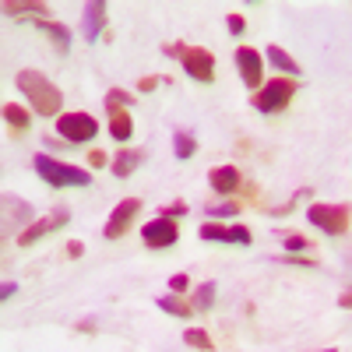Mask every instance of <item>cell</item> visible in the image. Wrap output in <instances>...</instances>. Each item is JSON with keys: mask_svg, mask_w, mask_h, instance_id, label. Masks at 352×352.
<instances>
[{"mask_svg": "<svg viewBox=\"0 0 352 352\" xmlns=\"http://www.w3.org/2000/svg\"><path fill=\"white\" fill-rule=\"evenodd\" d=\"M14 85H18V92H21L28 102H32V109H36L39 116H56V113H60L64 96H60V88H56L43 71L25 67V71H18Z\"/></svg>", "mask_w": 352, "mask_h": 352, "instance_id": "obj_1", "label": "cell"}, {"mask_svg": "<svg viewBox=\"0 0 352 352\" xmlns=\"http://www.w3.org/2000/svg\"><path fill=\"white\" fill-rule=\"evenodd\" d=\"M32 166L43 176V184H50L56 190H60V187H88V184H92V173H88V169L71 166V162H56L53 155H36Z\"/></svg>", "mask_w": 352, "mask_h": 352, "instance_id": "obj_2", "label": "cell"}, {"mask_svg": "<svg viewBox=\"0 0 352 352\" xmlns=\"http://www.w3.org/2000/svg\"><path fill=\"white\" fill-rule=\"evenodd\" d=\"M307 219H310L314 229L324 232V236H345V232H349V219H352V208H349V204H310Z\"/></svg>", "mask_w": 352, "mask_h": 352, "instance_id": "obj_3", "label": "cell"}, {"mask_svg": "<svg viewBox=\"0 0 352 352\" xmlns=\"http://www.w3.org/2000/svg\"><path fill=\"white\" fill-rule=\"evenodd\" d=\"M166 53L180 56L184 71L194 81H215V56H212V50H204V46H166Z\"/></svg>", "mask_w": 352, "mask_h": 352, "instance_id": "obj_4", "label": "cell"}, {"mask_svg": "<svg viewBox=\"0 0 352 352\" xmlns=\"http://www.w3.org/2000/svg\"><path fill=\"white\" fill-rule=\"evenodd\" d=\"M296 99V81L292 78H272L268 85H261V92H254V109L257 113H278Z\"/></svg>", "mask_w": 352, "mask_h": 352, "instance_id": "obj_5", "label": "cell"}, {"mask_svg": "<svg viewBox=\"0 0 352 352\" xmlns=\"http://www.w3.org/2000/svg\"><path fill=\"white\" fill-rule=\"evenodd\" d=\"M0 208H4V236L11 240L14 232L21 236L25 229H32L36 226V212H32V204H28L25 197H14V194H4L0 197Z\"/></svg>", "mask_w": 352, "mask_h": 352, "instance_id": "obj_6", "label": "cell"}, {"mask_svg": "<svg viewBox=\"0 0 352 352\" xmlns=\"http://www.w3.org/2000/svg\"><path fill=\"white\" fill-rule=\"evenodd\" d=\"M56 134L71 144H85L99 134V120L88 113H64V116H56Z\"/></svg>", "mask_w": 352, "mask_h": 352, "instance_id": "obj_7", "label": "cell"}, {"mask_svg": "<svg viewBox=\"0 0 352 352\" xmlns=\"http://www.w3.org/2000/svg\"><path fill=\"white\" fill-rule=\"evenodd\" d=\"M67 222H71V208L56 204L53 212H46L43 219H36V226H32V229H25V232H21V236H18V247H32V243H39L43 236H50V232L64 229Z\"/></svg>", "mask_w": 352, "mask_h": 352, "instance_id": "obj_8", "label": "cell"}, {"mask_svg": "<svg viewBox=\"0 0 352 352\" xmlns=\"http://www.w3.org/2000/svg\"><path fill=\"white\" fill-rule=\"evenodd\" d=\"M138 212H141V197H124V201L109 212V222H106V229H102V236H106V240H120V236H127V229L134 226Z\"/></svg>", "mask_w": 352, "mask_h": 352, "instance_id": "obj_9", "label": "cell"}, {"mask_svg": "<svg viewBox=\"0 0 352 352\" xmlns=\"http://www.w3.org/2000/svg\"><path fill=\"white\" fill-rule=\"evenodd\" d=\"M232 60H236V71L243 78L247 88H254V92H261V85H264V56L250 46H240L236 53H232Z\"/></svg>", "mask_w": 352, "mask_h": 352, "instance_id": "obj_10", "label": "cell"}, {"mask_svg": "<svg viewBox=\"0 0 352 352\" xmlns=\"http://www.w3.org/2000/svg\"><path fill=\"white\" fill-rule=\"evenodd\" d=\"M141 240H144V247H155V250L173 247L176 240H180V229H176V219L159 215V219H152V222H144V226H141Z\"/></svg>", "mask_w": 352, "mask_h": 352, "instance_id": "obj_11", "label": "cell"}, {"mask_svg": "<svg viewBox=\"0 0 352 352\" xmlns=\"http://www.w3.org/2000/svg\"><path fill=\"white\" fill-rule=\"evenodd\" d=\"M197 236L201 240H208V243H240V247H250V229L247 226H219V222H204L197 229Z\"/></svg>", "mask_w": 352, "mask_h": 352, "instance_id": "obj_12", "label": "cell"}, {"mask_svg": "<svg viewBox=\"0 0 352 352\" xmlns=\"http://www.w3.org/2000/svg\"><path fill=\"white\" fill-rule=\"evenodd\" d=\"M106 0H92V4H85V18H81V36L88 43H96L99 32L106 28Z\"/></svg>", "mask_w": 352, "mask_h": 352, "instance_id": "obj_13", "label": "cell"}, {"mask_svg": "<svg viewBox=\"0 0 352 352\" xmlns=\"http://www.w3.org/2000/svg\"><path fill=\"white\" fill-rule=\"evenodd\" d=\"M208 184H212L215 194H236L243 180H240V169L236 166H215L208 173Z\"/></svg>", "mask_w": 352, "mask_h": 352, "instance_id": "obj_14", "label": "cell"}, {"mask_svg": "<svg viewBox=\"0 0 352 352\" xmlns=\"http://www.w3.org/2000/svg\"><path fill=\"white\" fill-rule=\"evenodd\" d=\"M4 14L8 18H28V21H39V18H46L50 14V8L46 4H36V0H4Z\"/></svg>", "mask_w": 352, "mask_h": 352, "instance_id": "obj_15", "label": "cell"}, {"mask_svg": "<svg viewBox=\"0 0 352 352\" xmlns=\"http://www.w3.org/2000/svg\"><path fill=\"white\" fill-rule=\"evenodd\" d=\"M106 109H109V134L116 141H127L134 134V120H131L127 106H106Z\"/></svg>", "mask_w": 352, "mask_h": 352, "instance_id": "obj_16", "label": "cell"}, {"mask_svg": "<svg viewBox=\"0 0 352 352\" xmlns=\"http://www.w3.org/2000/svg\"><path fill=\"white\" fill-rule=\"evenodd\" d=\"M141 159H144V152H141V148H124L120 155H116V159L109 162V169H113L116 180H127V176L141 166Z\"/></svg>", "mask_w": 352, "mask_h": 352, "instance_id": "obj_17", "label": "cell"}, {"mask_svg": "<svg viewBox=\"0 0 352 352\" xmlns=\"http://www.w3.org/2000/svg\"><path fill=\"white\" fill-rule=\"evenodd\" d=\"M36 28H39V32H46V36L53 39V46L60 50V53H67V50H71V28H67V25L50 21V18H39V21H36Z\"/></svg>", "mask_w": 352, "mask_h": 352, "instance_id": "obj_18", "label": "cell"}, {"mask_svg": "<svg viewBox=\"0 0 352 352\" xmlns=\"http://www.w3.org/2000/svg\"><path fill=\"white\" fill-rule=\"evenodd\" d=\"M4 124L11 127V134H25L28 127H32V113H28L25 106H18V102H8L4 106Z\"/></svg>", "mask_w": 352, "mask_h": 352, "instance_id": "obj_19", "label": "cell"}, {"mask_svg": "<svg viewBox=\"0 0 352 352\" xmlns=\"http://www.w3.org/2000/svg\"><path fill=\"white\" fill-rule=\"evenodd\" d=\"M268 60L282 71V78H292V74H300V64L292 60V56L282 50V46H268Z\"/></svg>", "mask_w": 352, "mask_h": 352, "instance_id": "obj_20", "label": "cell"}, {"mask_svg": "<svg viewBox=\"0 0 352 352\" xmlns=\"http://www.w3.org/2000/svg\"><path fill=\"white\" fill-rule=\"evenodd\" d=\"M173 152H176V159H190V155L197 152L194 134H190V131H176V134H173Z\"/></svg>", "mask_w": 352, "mask_h": 352, "instance_id": "obj_21", "label": "cell"}, {"mask_svg": "<svg viewBox=\"0 0 352 352\" xmlns=\"http://www.w3.org/2000/svg\"><path fill=\"white\" fill-rule=\"evenodd\" d=\"M159 310H166V314H173V317H180V320H187V317L194 314V307H190V303L176 300V296H159Z\"/></svg>", "mask_w": 352, "mask_h": 352, "instance_id": "obj_22", "label": "cell"}, {"mask_svg": "<svg viewBox=\"0 0 352 352\" xmlns=\"http://www.w3.org/2000/svg\"><path fill=\"white\" fill-rule=\"evenodd\" d=\"M212 303H215V282H201L197 289H194V310H212Z\"/></svg>", "mask_w": 352, "mask_h": 352, "instance_id": "obj_23", "label": "cell"}, {"mask_svg": "<svg viewBox=\"0 0 352 352\" xmlns=\"http://www.w3.org/2000/svg\"><path fill=\"white\" fill-rule=\"evenodd\" d=\"M184 342L194 345V349H201V352H215L212 335H208V331H201V328H187V331H184Z\"/></svg>", "mask_w": 352, "mask_h": 352, "instance_id": "obj_24", "label": "cell"}, {"mask_svg": "<svg viewBox=\"0 0 352 352\" xmlns=\"http://www.w3.org/2000/svg\"><path fill=\"white\" fill-rule=\"evenodd\" d=\"M236 212H240V204H236V201H226V204H219V208H208L212 222H215V219H232Z\"/></svg>", "mask_w": 352, "mask_h": 352, "instance_id": "obj_25", "label": "cell"}, {"mask_svg": "<svg viewBox=\"0 0 352 352\" xmlns=\"http://www.w3.org/2000/svg\"><path fill=\"white\" fill-rule=\"evenodd\" d=\"M134 99L124 92V88H109V92H106V106H131Z\"/></svg>", "mask_w": 352, "mask_h": 352, "instance_id": "obj_26", "label": "cell"}, {"mask_svg": "<svg viewBox=\"0 0 352 352\" xmlns=\"http://www.w3.org/2000/svg\"><path fill=\"white\" fill-rule=\"evenodd\" d=\"M226 25H229L232 36H243L247 32V18L243 14H226Z\"/></svg>", "mask_w": 352, "mask_h": 352, "instance_id": "obj_27", "label": "cell"}, {"mask_svg": "<svg viewBox=\"0 0 352 352\" xmlns=\"http://www.w3.org/2000/svg\"><path fill=\"white\" fill-rule=\"evenodd\" d=\"M285 247H289L292 254H296V250H307V247H310V240H307V236H300V232H289V236H285Z\"/></svg>", "mask_w": 352, "mask_h": 352, "instance_id": "obj_28", "label": "cell"}, {"mask_svg": "<svg viewBox=\"0 0 352 352\" xmlns=\"http://www.w3.org/2000/svg\"><path fill=\"white\" fill-rule=\"evenodd\" d=\"M169 289H173V292H187V289H190V278H187L184 272L173 275V278H169Z\"/></svg>", "mask_w": 352, "mask_h": 352, "instance_id": "obj_29", "label": "cell"}, {"mask_svg": "<svg viewBox=\"0 0 352 352\" xmlns=\"http://www.w3.org/2000/svg\"><path fill=\"white\" fill-rule=\"evenodd\" d=\"M106 162H109L106 152H99V148H96V152H88V166H92V169H102Z\"/></svg>", "mask_w": 352, "mask_h": 352, "instance_id": "obj_30", "label": "cell"}, {"mask_svg": "<svg viewBox=\"0 0 352 352\" xmlns=\"http://www.w3.org/2000/svg\"><path fill=\"white\" fill-rule=\"evenodd\" d=\"M180 215H187V204L184 201H176V204H169V208H166V219H180Z\"/></svg>", "mask_w": 352, "mask_h": 352, "instance_id": "obj_31", "label": "cell"}, {"mask_svg": "<svg viewBox=\"0 0 352 352\" xmlns=\"http://www.w3.org/2000/svg\"><path fill=\"white\" fill-rule=\"evenodd\" d=\"M14 292H18V285L14 282H4V285H0V300H11Z\"/></svg>", "mask_w": 352, "mask_h": 352, "instance_id": "obj_32", "label": "cell"}, {"mask_svg": "<svg viewBox=\"0 0 352 352\" xmlns=\"http://www.w3.org/2000/svg\"><path fill=\"white\" fill-rule=\"evenodd\" d=\"M155 85H159V78H152V74L138 81V88H141V92H152V88H155Z\"/></svg>", "mask_w": 352, "mask_h": 352, "instance_id": "obj_33", "label": "cell"}, {"mask_svg": "<svg viewBox=\"0 0 352 352\" xmlns=\"http://www.w3.org/2000/svg\"><path fill=\"white\" fill-rule=\"evenodd\" d=\"M338 307H342V310H352V292H345V296H338Z\"/></svg>", "mask_w": 352, "mask_h": 352, "instance_id": "obj_34", "label": "cell"}, {"mask_svg": "<svg viewBox=\"0 0 352 352\" xmlns=\"http://www.w3.org/2000/svg\"><path fill=\"white\" fill-rule=\"evenodd\" d=\"M67 254H71V257H81L85 247H81V243H67Z\"/></svg>", "mask_w": 352, "mask_h": 352, "instance_id": "obj_35", "label": "cell"}, {"mask_svg": "<svg viewBox=\"0 0 352 352\" xmlns=\"http://www.w3.org/2000/svg\"><path fill=\"white\" fill-rule=\"evenodd\" d=\"M320 352H335V349H320Z\"/></svg>", "mask_w": 352, "mask_h": 352, "instance_id": "obj_36", "label": "cell"}]
</instances>
